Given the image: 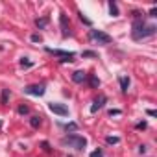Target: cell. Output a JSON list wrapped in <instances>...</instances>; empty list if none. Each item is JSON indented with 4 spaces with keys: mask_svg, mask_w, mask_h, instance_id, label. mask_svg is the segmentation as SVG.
<instances>
[{
    "mask_svg": "<svg viewBox=\"0 0 157 157\" xmlns=\"http://www.w3.org/2000/svg\"><path fill=\"white\" fill-rule=\"evenodd\" d=\"M8 98H10V91L4 89V91H2V104H4V105L8 104Z\"/></svg>",
    "mask_w": 157,
    "mask_h": 157,
    "instance_id": "cell-15",
    "label": "cell"
},
{
    "mask_svg": "<svg viewBox=\"0 0 157 157\" xmlns=\"http://www.w3.org/2000/svg\"><path fill=\"white\" fill-rule=\"evenodd\" d=\"M43 148H44L46 151H50V144H48V142H43Z\"/></svg>",
    "mask_w": 157,
    "mask_h": 157,
    "instance_id": "cell-27",
    "label": "cell"
},
{
    "mask_svg": "<svg viewBox=\"0 0 157 157\" xmlns=\"http://www.w3.org/2000/svg\"><path fill=\"white\" fill-rule=\"evenodd\" d=\"M61 142H63V144H68V146L74 148V150H83V148L87 146V139L82 137V135H67Z\"/></svg>",
    "mask_w": 157,
    "mask_h": 157,
    "instance_id": "cell-2",
    "label": "cell"
},
{
    "mask_svg": "<svg viewBox=\"0 0 157 157\" xmlns=\"http://www.w3.org/2000/svg\"><path fill=\"white\" fill-rule=\"evenodd\" d=\"M91 157H104V153H102V150H94V151H91Z\"/></svg>",
    "mask_w": 157,
    "mask_h": 157,
    "instance_id": "cell-20",
    "label": "cell"
},
{
    "mask_svg": "<svg viewBox=\"0 0 157 157\" xmlns=\"http://www.w3.org/2000/svg\"><path fill=\"white\" fill-rule=\"evenodd\" d=\"M150 17H157V8H151V11H150Z\"/></svg>",
    "mask_w": 157,
    "mask_h": 157,
    "instance_id": "cell-25",
    "label": "cell"
},
{
    "mask_svg": "<svg viewBox=\"0 0 157 157\" xmlns=\"http://www.w3.org/2000/svg\"><path fill=\"white\" fill-rule=\"evenodd\" d=\"M59 22H61V32H63V35L67 37V35H68V21H67V15H61V17H59Z\"/></svg>",
    "mask_w": 157,
    "mask_h": 157,
    "instance_id": "cell-9",
    "label": "cell"
},
{
    "mask_svg": "<svg viewBox=\"0 0 157 157\" xmlns=\"http://www.w3.org/2000/svg\"><path fill=\"white\" fill-rule=\"evenodd\" d=\"M48 54H54L57 57H61L59 61L61 63H67V61H74V52H65V50H56V48H46Z\"/></svg>",
    "mask_w": 157,
    "mask_h": 157,
    "instance_id": "cell-4",
    "label": "cell"
},
{
    "mask_svg": "<svg viewBox=\"0 0 157 157\" xmlns=\"http://www.w3.org/2000/svg\"><path fill=\"white\" fill-rule=\"evenodd\" d=\"M128 87H129V78L120 76V91L122 93H128Z\"/></svg>",
    "mask_w": 157,
    "mask_h": 157,
    "instance_id": "cell-10",
    "label": "cell"
},
{
    "mask_svg": "<svg viewBox=\"0 0 157 157\" xmlns=\"http://www.w3.org/2000/svg\"><path fill=\"white\" fill-rule=\"evenodd\" d=\"M65 129H67V131H76V129H78V124H74V122L65 124Z\"/></svg>",
    "mask_w": 157,
    "mask_h": 157,
    "instance_id": "cell-16",
    "label": "cell"
},
{
    "mask_svg": "<svg viewBox=\"0 0 157 157\" xmlns=\"http://www.w3.org/2000/svg\"><path fill=\"white\" fill-rule=\"evenodd\" d=\"M105 100H107V98H105L104 94H100V96H98V98L94 100V104L91 105V111H93V113H96V111H100V109L104 107V104H105Z\"/></svg>",
    "mask_w": 157,
    "mask_h": 157,
    "instance_id": "cell-7",
    "label": "cell"
},
{
    "mask_svg": "<svg viewBox=\"0 0 157 157\" xmlns=\"http://www.w3.org/2000/svg\"><path fill=\"white\" fill-rule=\"evenodd\" d=\"M46 24H48V17H43V19H37V21H35V26H37L39 30H41V28H44Z\"/></svg>",
    "mask_w": 157,
    "mask_h": 157,
    "instance_id": "cell-11",
    "label": "cell"
},
{
    "mask_svg": "<svg viewBox=\"0 0 157 157\" xmlns=\"http://www.w3.org/2000/svg\"><path fill=\"white\" fill-rule=\"evenodd\" d=\"M19 113H21V115H28V113H30V107H28V105H21V107H19Z\"/></svg>",
    "mask_w": 157,
    "mask_h": 157,
    "instance_id": "cell-19",
    "label": "cell"
},
{
    "mask_svg": "<svg viewBox=\"0 0 157 157\" xmlns=\"http://www.w3.org/2000/svg\"><path fill=\"white\" fill-rule=\"evenodd\" d=\"M105 140H107V144H118V142H120V139H118V137H111V135H109Z\"/></svg>",
    "mask_w": 157,
    "mask_h": 157,
    "instance_id": "cell-17",
    "label": "cell"
},
{
    "mask_svg": "<svg viewBox=\"0 0 157 157\" xmlns=\"http://www.w3.org/2000/svg\"><path fill=\"white\" fill-rule=\"evenodd\" d=\"M80 19H82V21H83L85 24H89V26H91V21H89L87 17H83V13H80Z\"/></svg>",
    "mask_w": 157,
    "mask_h": 157,
    "instance_id": "cell-23",
    "label": "cell"
},
{
    "mask_svg": "<svg viewBox=\"0 0 157 157\" xmlns=\"http://www.w3.org/2000/svg\"><path fill=\"white\" fill-rule=\"evenodd\" d=\"M155 26L153 24H148V22H144V21H135L133 22V32H131V35H133V39L135 41H140V39H146V37H151L153 33H155Z\"/></svg>",
    "mask_w": 157,
    "mask_h": 157,
    "instance_id": "cell-1",
    "label": "cell"
},
{
    "mask_svg": "<svg viewBox=\"0 0 157 157\" xmlns=\"http://www.w3.org/2000/svg\"><path fill=\"white\" fill-rule=\"evenodd\" d=\"M89 83H91L93 89H98V87H100V80H98L96 76H91V78H89Z\"/></svg>",
    "mask_w": 157,
    "mask_h": 157,
    "instance_id": "cell-12",
    "label": "cell"
},
{
    "mask_svg": "<svg viewBox=\"0 0 157 157\" xmlns=\"http://www.w3.org/2000/svg\"><path fill=\"white\" fill-rule=\"evenodd\" d=\"M82 56H83V57H98V56H96V52H91V50H85Z\"/></svg>",
    "mask_w": 157,
    "mask_h": 157,
    "instance_id": "cell-18",
    "label": "cell"
},
{
    "mask_svg": "<svg viewBox=\"0 0 157 157\" xmlns=\"http://www.w3.org/2000/svg\"><path fill=\"white\" fill-rule=\"evenodd\" d=\"M87 80V74L83 72V70H76L74 74H72V82L74 83H83Z\"/></svg>",
    "mask_w": 157,
    "mask_h": 157,
    "instance_id": "cell-8",
    "label": "cell"
},
{
    "mask_svg": "<svg viewBox=\"0 0 157 157\" xmlns=\"http://www.w3.org/2000/svg\"><path fill=\"white\" fill-rule=\"evenodd\" d=\"M89 37H91V41H94L98 44H109L113 41L111 35H107L105 32H100V30H91L89 32Z\"/></svg>",
    "mask_w": 157,
    "mask_h": 157,
    "instance_id": "cell-3",
    "label": "cell"
},
{
    "mask_svg": "<svg viewBox=\"0 0 157 157\" xmlns=\"http://www.w3.org/2000/svg\"><path fill=\"white\" fill-rule=\"evenodd\" d=\"M21 65H22V67H32V63L28 61V57H22V61H21Z\"/></svg>",
    "mask_w": 157,
    "mask_h": 157,
    "instance_id": "cell-22",
    "label": "cell"
},
{
    "mask_svg": "<svg viewBox=\"0 0 157 157\" xmlns=\"http://www.w3.org/2000/svg\"><path fill=\"white\" fill-rule=\"evenodd\" d=\"M137 129H146V122H139L137 124Z\"/></svg>",
    "mask_w": 157,
    "mask_h": 157,
    "instance_id": "cell-24",
    "label": "cell"
},
{
    "mask_svg": "<svg viewBox=\"0 0 157 157\" xmlns=\"http://www.w3.org/2000/svg\"><path fill=\"white\" fill-rule=\"evenodd\" d=\"M109 11H111V15H113V17H117V15H118V8H117V4L113 2V0H109Z\"/></svg>",
    "mask_w": 157,
    "mask_h": 157,
    "instance_id": "cell-13",
    "label": "cell"
},
{
    "mask_svg": "<svg viewBox=\"0 0 157 157\" xmlns=\"http://www.w3.org/2000/svg\"><path fill=\"white\" fill-rule=\"evenodd\" d=\"M24 93L32 94V96H43L44 94V85H28V87H24Z\"/></svg>",
    "mask_w": 157,
    "mask_h": 157,
    "instance_id": "cell-6",
    "label": "cell"
},
{
    "mask_svg": "<svg viewBox=\"0 0 157 157\" xmlns=\"http://www.w3.org/2000/svg\"><path fill=\"white\" fill-rule=\"evenodd\" d=\"M30 124H32V128H39L41 126V117H32L30 118Z\"/></svg>",
    "mask_w": 157,
    "mask_h": 157,
    "instance_id": "cell-14",
    "label": "cell"
},
{
    "mask_svg": "<svg viewBox=\"0 0 157 157\" xmlns=\"http://www.w3.org/2000/svg\"><path fill=\"white\" fill-rule=\"evenodd\" d=\"M32 41H33V43H43V37L35 33V35H32Z\"/></svg>",
    "mask_w": 157,
    "mask_h": 157,
    "instance_id": "cell-21",
    "label": "cell"
},
{
    "mask_svg": "<svg viewBox=\"0 0 157 157\" xmlns=\"http://www.w3.org/2000/svg\"><path fill=\"white\" fill-rule=\"evenodd\" d=\"M109 115H111V117H113V115L117 117V115H120V111H118V109H111V111H109Z\"/></svg>",
    "mask_w": 157,
    "mask_h": 157,
    "instance_id": "cell-26",
    "label": "cell"
},
{
    "mask_svg": "<svg viewBox=\"0 0 157 157\" xmlns=\"http://www.w3.org/2000/svg\"><path fill=\"white\" fill-rule=\"evenodd\" d=\"M48 109L52 111V113H56V115H61V117H67L68 115V107L67 105H63V104H48Z\"/></svg>",
    "mask_w": 157,
    "mask_h": 157,
    "instance_id": "cell-5",
    "label": "cell"
}]
</instances>
